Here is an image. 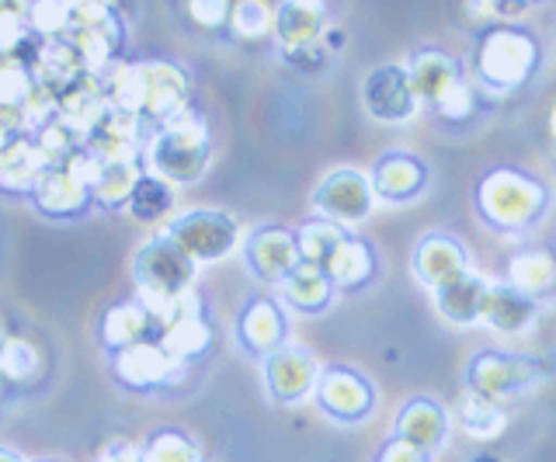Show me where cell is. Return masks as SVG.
<instances>
[{
  "label": "cell",
  "instance_id": "obj_1",
  "mask_svg": "<svg viewBox=\"0 0 556 462\" xmlns=\"http://www.w3.org/2000/svg\"><path fill=\"white\" fill-rule=\"evenodd\" d=\"M101 91L109 98V112L129 115L150 129L191 108V77L170 60L115 63L101 80Z\"/></svg>",
  "mask_w": 556,
  "mask_h": 462
},
{
  "label": "cell",
  "instance_id": "obj_2",
  "mask_svg": "<svg viewBox=\"0 0 556 462\" xmlns=\"http://www.w3.org/2000/svg\"><path fill=\"white\" fill-rule=\"evenodd\" d=\"M477 216L501 236H526L549 213L553 195L543 178L521 167H491L473 188Z\"/></svg>",
  "mask_w": 556,
  "mask_h": 462
},
{
  "label": "cell",
  "instance_id": "obj_3",
  "mask_svg": "<svg viewBox=\"0 0 556 462\" xmlns=\"http://www.w3.org/2000/svg\"><path fill=\"white\" fill-rule=\"evenodd\" d=\"M213 161V136L202 112L185 108L181 115L153 126L147 136L143 164L150 175L167 184H199Z\"/></svg>",
  "mask_w": 556,
  "mask_h": 462
},
{
  "label": "cell",
  "instance_id": "obj_4",
  "mask_svg": "<svg viewBox=\"0 0 556 462\" xmlns=\"http://www.w3.org/2000/svg\"><path fill=\"white\" fill-rule=\"evenodd\" d=\"M543 66V46L535 31L526 25L501 22L480 31L473 49V70L483 91L491 94H511L539 74Z\"/></svg>",
  "mask_w": 556,
  "mask_h": 462
},
{
  "label": "cell",
  "instance_id": "obj_5",
  "mask_svg": "<svg viewBox=\"0 0 556 462\" xmlns=\"http://www.w3.org/2000/svg\"><path fill=\"white\" fill-rule=\"evenodd\" d=\"M195 275H199V265L191 261L178 244L167 241L161 230H156L132 258L136 296L156 317V323L195 288Z\"/></svg>",
  "mask_w": 556,
  "mask_h": 462
},
{
  "label": "cell",
  "instance_id": "obj_6",
  "mask_svg": "<svg viewBox=\"0 0 556 462\" xmlns=\"http://www.w3.org/2000/svg\"><path fill=\"white\" fill-rule=\"evenodd\" d=\"M466 389L480 393V397L504 403L515 400L521 393H529L532 386L543 383L546 365L532 355L521 351H497V348H483L466 362Z\"/></svg>",
  "mask_w": 556,
  "mask_h": 462
},
{
  "label": "cell",
  "instance_id": "obj_7",
  "mask_svg": "<svg viewBox=\"0 0 556 462\" xmlns=\"http://www.w3.org/2000/svg\"><path fill=\"white\" fill-rule=\"evenodd\" d=\"M161 233L178 244L199 268L230 258L240 247V222L223 209H188L181 216H170Z\"/></svg>",
  "mask_w": 556,
  "mask_h": 462
},
{
  "label": "cell",
  "instance_id": "obj_8",
  "mask_svg": "<svg viewBox=\"0 0 556 462\" xmlns=\"http://www.w3.org/2000/svg\"><path fill=\"white\" fill-rule=\"evenodd\" d=\"M313 400L330 421L362 424L376 410V386L369 383V375L352 365H324L317 386H313Z\"/></svg>",
  "mask_w": 556,
  "mask_h": 462
},
{
  "label": "cell",
  "instance_id": "obj_9",
  "mask_svg": "<svg viewBox=\"0 0 556 462\" xmlns=\"http://www.w3.org/2000/svg\"><path fill=\"white\" fill-rule=\"evenodd\" d=\"M376 209V192L365 170L338 167L313 188V213L338 222V227H355L365 222Z\"/></svg>",
  "mask_w": 556,
  "mask_h": 462
},
{
  "label": "cell",
  "instance_id": "obj_10",
  "mask_svg": "<svg viewBox=\"0 0 556 462\" xmlns=\"http://www.w3.org/2000/svg\"><path fill=\"white\" fill-rule=\"evenodd\" d=\"M112 375L129 393H156L181 380L185 362H178L161 341H143V345L122 348L112 355Z\"/></svg>",
  "mask_w": 556,
  "mask_h": 462
},
{
  "label": "cell",
  "instance_id": "obj_11",
  "mask_svg": "<svg viewBox=\"0 0 556 462\" xmlns=\"http://www.w3.org/2000/svg\"><path fill=\"white\" fill-rule=\"evenodd\" d=\"M362 105L382 126H400V123H407V118H414L417 108H421V101H417L407 66L382 63L376 70H369V77L362 84Z\"/></svg>",
  "mask_w": 556,
  "mask_h": 462
},
{
  "label": "cell",
  "instance_id": "obj_12",
  "mask_svg": "<svg viewBox=\"0 0 556 462\" xmlns=\"http://www.w3.org/2000/svg\"><path fill=\"white\" fill-rule=\"evenodd\" d=\"M240 254H243V265L251 268V275L271 288L282 285L289 271L300 265L295 230L278 227V222H265V227L248 233V241L240 244Z\"/></svg>",
  "mask_w": 556,
  "mask_h": 462
},
{
  "label": "cell",
  "instance_id": "obj_13",
  "mask_svg": "<svg viewBox=\"0 0 556 462\" xmlns=\"http://www.w3.org/2000/svg\"><path fill=\"white\" fill-rule=\"evenodd\" d=\"M320 369L324 365L317 362V355H313L309 348L286 341L282 348L265 358L268 397L282 407L303 403L306 397H313V386H317V380H320Z\"/></svg>",
  "mask_w": 556,
  "mask_h": 462
},
{
  "label": "cell",
  "instance_id": "obj_14",
  "mask_svg": "<svg viewBox=\"0 0 556 462\" xmlns=\"http://www.w3.org/2000/svg\"><path fill=\"white\" fill-rule=\"evenodd\" d=\"M233 334H237V345H240L243 355L261 358V362H265L271 351H278L289 341V317H286L282 299L251 296L248 303L240 306Z\"/></svg>",
  "mask_w": 556,
  "mask_h": 462
},
{
  "label": "cell",
  "instance_id": "obj_15",
  "mask_svg": "<svg viewBox=\"0 0 556 462\" xmlns=\"http://www.w3.org/2000/svg\"><path fill=\"white\" fill-rule=\"evenodd\" d=\"M369 181H372V192L379 202L407 205V202H417L428 192L431 167L410 150H387L376 157Z\"/></svg>",
  "mask_w": 556,
  "mask_h": 462
},
{
  "label": "cell",
  "instance_id": "obj_16",
  "mask_svg": "<svg viewBox=\"0 0 556 462\" xmlns=\"http://www.w3.org/2000/svg\"><path fill=\"white\" fill-rule=\"evenodd\" d=\"M156 341L185 365L191 358H202L208 351V345H213V328H208V320L202 313V299L195 288L161 320V337Z\"/></svg>",
  "mask_w": 556,
  "mask_h": 462
},
{
  "label": "cell",
  "instance_id": "obj_17",
  "mask_svg": "<svg viewBox=\"0 0 556 462\" xmlns=\"http://www.w3.org/2000/svg\"><path fill=\"white\" fill-rule=\"evenodd\" d=\"M469 271V254L463 247V241H456L452 233H425L421 241L414 247V275L421 279L431 293L434 288H442L448 282L463 279Z\"/></svg>",
  "mask_w": 556,
  "mask_h": 462
},
{
  "label": "cell",
  "instance_id": "obj_18",
  "mask_svg": "<svg viewBox=\"0 0 556 462\" xmlns=\"http://www.w3.org/2000/svg\"><path fill=\"white\" fill-rule=\"evenodd\" d=\"M393 438H400L421 455H434L448 438V410L431 397H414L400 407L393 421Z\"/></svg>",
  "mask_w": 556,
  "mask_h": 462
},
{
  "label": "cell",
  "instance_id": "obj_19",
  "mask_svg": "<svg viewBox=\"0 0 556 462\" xmlns=\"http://www.w3.org/2000/svg\"><path fill=\"white\" fill-rule=\"evenodd\" d=\"M52 164L42 153V146L35 143L31 132H17L8 140V146L0 150V192L8 195H28L39 188V181L49 175Z\"/></svg>",
  "mask_w": 556,
  "mask_h": 462
},
{
  "label": "cell",
  "instance_id": "obj_20",
  "mask_svg": "<svg viewBox=\"0 0 556 462\" xmlns=\"http://www.w3.org/2000/svg\"><path fill=\"white\" fill-rule=\"evenodd\" d=\"M31 205L49 219H80L94 205V192L80 178L70 175L66 167H52L49 175L39 181V188L31 192Z\"/></svg>",
  "mask_w": 556,
  "mask_h": 462
},
{
  "label": "cell",
  "instance_id": "obj_21",
  "mask_svg": "<svg viewBox=\"0 0 556 462\" xmlns=\"http://www.w3.org/2000/svg\"><path fill=\"white\" fill-rule=\"evenodd\" d=\"M98 337H101V345L115 355L122 348L143 345V341H156L161 337V323H156V317L139 299H126V303H112L109 310L101 313Z\"/></svg>",
  "mask_w": 556,
  "mask_h": 462
},
{
  "label": "cell",
  "instance_id": "obj_22",
  "mask_svg": "<svg viewBox=\"0 0 556 462\" xmlns=\"http://www.w3.org/2000/svg\"><path fill=\"white\" fill-rule=\"evenodd\" d=\"M535 317H539V299L526 296L511 282H491V285H486L480 323H486L491 331H497V334H521V331L532 328Z\"/></svg>",
  "mask_w": 556,
  "mask_h": 462
},
{
  "label": "cell",
  "instance_id": "obj_23",
  "mask_svg": "<svg viewBox=\"0 0 556 462\" xmlns=\"http://www.w3.org/2000/svg\"><path fill=\"white\" fill-rule=\"evenodd\" d=\"M407 74H410V84L417 91V101H421V105H431V108L439 105L442 94L452 88V84L463 80L459 63L439 46H417L407 60Z\"/></svg>",
  "mask_w": 556,
  "mask_h": 462
},
{
  "label": "cell",
  "instance_id": "obj_24",
  "mask_svg": "<svg viewBox=\"0 0 556 462\" xmlns=\"http://www.w3.org/2000/svg\"><path fill=\"white\" fill-rule=\"evenodd\" d=\"M278 296H282V303L289 306V310L317 317V313L330 310V303H334L338 288H334V282H330V275L320 265L300 261L286 275V282L278 285Z\"/></svg>",
  "mask_w": 556,
  "mask_h": 462
},
{
  "label": "cell",
  "instance_id": "obj_25",
  "mask_svg": "<svg viewBox=\"0 0 556 462\" xmlns=\"http://www.w3.org/2000/svg\"><path fill=\"white\" fill-rule=\"evenodd\" d=\"M327 275L330 282H334L338 293H358V288H365L379 271V258L369 241H362V236L348 233L344 244L338 247L334 258L327 261Z\"/></svg>",
  "mask_w": 556,
  "mask_h": 462
},
{
  "label": "cell",
  "instance_id": "obj_26",
  "mask_svg": "<svg viewBox=\"0 0 556 462\" xmlns=\"http://www.w3.org/2000/svg\"><path fill=\"white\" fill-rule=\"evenodd\" d=\"M508 282L532 299L556 296V254L553 247H521L508 261Z\"/></svg>",
  "mask_w": 556,
  "mask_h": 462
},
{
  "label": "cell",
  "instance_id": "obj_27",
  "mask_svg": "<svg viewBox=\"0 0 556 462\" xmlns=\"http://www.w3.org/2000/svg\"><path fill=\"white\" fill-rule=\"evenodd\" d=\"M486 285H491V282H486L483 275H473V271H466L463 279L448 282L442 288H434V310H439L448 323H459V328L480 323Z\"/></svg>",
  "mask_w": 556,
  "mask_h": 462
},
{
  "label": "cell",
  "instance_id": "obj_28",
  "mask_svg": "<svg viewBox=\"0 0 556 462\" xmlns=\"http://www.w3.org/2000/svg\"><path fill=\"white\" fill-rule=\"evenodd\" d=\"M275 39L282 49H300V46H313L324 39L327 31V22L320 11H309V8H300L292 4V0H282V4L275 8Z\"/></svg>",
  "mask_w": 556,
  "mask_h": 462
},
{
  "label": "cell",
  "instance_id": "obj_29",
  "mask_svg": "<svg viewBox=\"0 0 556 462\" xmlns=\"http://www.w3.org/2000/svg\"><path fill=\"white\" fill-rule=\"evenodd\" d=\"M143 170H147L143 161H115V164H104L98 181H94V205H98V209H109V213L126 209L136 181L143 178Z\"/></svg>",
  "mask_w": 556,
  "mask_h": 462
},
{
  "label": "cell",
  "instance_id": "obj_30",
  "mask_svg": "<svg viewBox=\"0 0 556 462\" xmlns=\"http://www.w3.org/2000/svg\"><path fill=\"white\" fill-rule=\"evenodd\" d=\"M126 213L143 222V227H153V222H167V216L174 213V184H167L164 178L143 170V178L136 181Z\"/></svg>",
  "mask_w": 556,
  "mask_h": 462
},
{
  "label": "cell",
  "instance_id": "obj_31",
  "mask_svg": "<svg viewBox=\"0 0 556 462\" xmlns=\"http://www.w3.org/2000/svg\"><path fill=\"white\" fill-rule=\"evenodd\" d=\"M348 236V227H338V222H330L324 216H313L306 222L295 227V244H300V261H309V265H320L327 268V261L334 258L338 247L344 244Z\"/></svg>",
  "mask_w": 556,
  "mask_h": 462
},
{
  "label": "cell",
  "instance_id": "obj_32",
  "mask_svg": "<svg viewBox=\"0 0 556 462\" xmlns=\"http://www.w3.org/2000/svg\"><path fill=\"white\" fill-rule=\"evenodd\" d=\"M459 427H463V435H469L473 441H491V438L504 435L508 414H504L501 403L480 397L473 389H466V397L459 400Z\"/></svg>",
  "mask_w": 556,
  "mask_h": 462
},
{
  "label": "cell",
  "instance_id": "obj_33",
  "mask_svg": "<svg viewBox=\"0 0 556 462\" xmlns=\"http://www.w3.org/2000/svg\"><path fill=\"white\" fill-rule=\"evenodd\" d=\"M147 462H205L202 445L181 427H161L143 441Z\"/></svg>",
  "mask_w": 556,
  "mask_h": 462
},
{
  "label": "cell",
  "instance_id": "obj_34",
  "mask_svg": "<svg viewBox=\"0 0 556 462\" xmlns=\"http://www.w3.org/2000/svg\"><path fill=\"white\" fill-rule=\"evenodd\" d=\"M42 355L39 348L25 337H8L0 341V372H4V383H31L39 375Z\"/></svg>",
  "mask_w": 556,
  "mask_h": 462
},
{
  "label": "cell",
  "instance_id": "obj_35",
  "mask_svg": "<svg viewBox=\"0 0 556 462\" xmlns=\"http://www.w3.org/2000/svg\"><path fill=\"white\" fill-rule=\"evenodd\" d=\"M275 28V11L265 4V0H233L230 11V31L243 42L265 39Z\"/></svg>",
  "mask_w": 556,
  "mask_h": 462
},
{
  "label": "cell",
  "instance_id": "obj_36",
  "mask_svg": "<svg viewBox=\"0 0 556 462\" xmlns=\"http://www.w3.org/2000/svg\"><path fill=\"white\" fill-rule=\"evenodd\" d=\"M28 4L31 0H0V60L14 56V49L28 39Z\"/></svg>",
  "mask_w": 556,
  "mask_h": 462
},
{
  "label": "cell",
  "instance_id": "obj_37",
  "mask_svg": "<svg viewBox=\"0 0 556 462\" xmlns=\"http://www.w3.org/2000/svg\"><path fill=\"white\" fill-rule=\"evenodd\" d=\"M434 112H439V118L442 123H448V126H466L469 118H473L477 112H480V105H477V91L469 88L466 80H456L452 88L442 94V101L434 105Z\"/></svg>",
  "mask_w": 556,
  "mask_h": 462
},
{
  "label": "cell",
  "instance_id": "obj_38",
  "mask_svg": "<svg viewBox=\"0 0 556 462\" xmlns=\"http://www.w3.org/2000/svg\"><path fill=\"white\" fill-rule=\"evenodd\" d=\"M185 11H188V18L195 22L199 28H205V31H219L223 25H230V11H233V4H230V0H188Z\"/></svg>",
  "mask_w": 556,
  "mask_h": 462
},
{
  "label": "cell",
  "instance_id": "obj_39",
  "mask_svg": "<svg viewBox=\"0 0 556 462\" xmlns=\"http://www.w3.org/2000/svg\"><path fill=\"white\" fill-rule=\"evenodd\" d=\"M282 60L292 66L295 74L317 77V74L327 70L330 53H327V46H324V42H313V46H300V49H282Z\"/></svg>",
  "mask_w": 556,
  "mask_h": 462
},
{
  "label": "cell",
  "instance_id": "obj_40",
  "mask_svg": "<svg viewBox=\"0 0 556 462\" xmlns=\"http://www.w3.org/2000/svg\"><path fill=\"white\" fill-rule=\"evenodd\" d=\"M98 462H147V455H143V445H136L129 438H115L101 449Z\"/></svg>",
  "mask_w": 556,
  "mask_h": 462
},
{
  "label": "cell",
  "instance_id": "obj_41",
  "mask_svg": "<svg viewBox=\"0 0 556 462\" xmlns=\"http://www.w3.org/2000/svg\"><path fill=\"white\" fill-rule=\"evenodd\" d=\"M372 462H428V455H421L417 449H410V445H404L400 438H387Z\"/></svg>",
  "mask_w": 556,
  "mask_h": 462
},
{
  "label": "cell",
  "instance_id": "obj_42",
  "mask_svg": "<svg viewBox=\"0 0 556 462\" xmlns=\"http://www.w3.org/2000/svg\"><path fill=\"white\" fill-rule=\"evenodd\" d=\"M535 4H543V0H497V8H501V14H504V22H508V18H518L521 11H529V8H535Z\"/></svg>",
  "mask_w": 556,
  "mask_h": 462
},
{
  "label": "cell",
  "instance_id": "obj_43",
  "mask_svg": "<svg viewBox=\"0 0 556 462\" xmlns=\"http://www.w3.org/2000/svg\"><path fill=\"white\" fill-rule=\"evenodd\" d=\"M292 4H300V8H309V11L327 14V0H292Z\"/></svg>",
  "mask_w": 556,
  "mask_h": 462
},
{
  "label": "cell",
  "instance_id": "obj_44",
  "mask_svg": "<svg viewBox=\"0 0 556 462\" xmlns=\"http://www.w3.org/2000/svg\"><path fill=\"white\" fill-rule=\"evenodd\" d=\"M0 462H28L25 455H17L14 449H0Z\"/></svg>",
  "mask_w": 556,
  "mask_h": 462
},
{
  "label": "cell",
  "instance_id": "obj_45",
  "mask_svg": "<svg viewBox=\"0 0 556 462\" xmlns=\"http://www.w3.org/2000/svg\"><path fill=\"white\" fill-rule=\"evenodd\" d=\"M549 136H553V140H556V105L549 108Z\"/></svg>",
  "mask_w": 556,
  "mask_h": 462
},
{
  "label": "cell",
  "instance_id": "obj_46",
  "mask_svg": "<svg viewBox=\"0 0 556 462\" xmlns=\"http://www.w3.org/2000/svg\"><path fill=\"white\" fill-rule=\"evenodd\" d=\"M473 462H501V459L491 455V452H483V455H473Z\"/></svg>",
  "mask_w": 556,
  "mask_h": 462
},
{
  "label": "cell",
  "instance_id": "obj_47",
  "mask_svg": "<svg viewBox=\"0 0 556 462\" xmlns=\"http://www.w3.org/2000/svg\"><path fill=\"white\" fill-rule=\"evenodd\" d=\"M0 386H4V372H0Z\"/></svg>",
  "mask_w": 556,
  "mask_h": 462
},
{
  "label": "cell",
  "instance_id": "obj_48",
  "mask_svg": "<svg viewBox=\"0 0 556 462\" xmlns=\"http://www.w3.org/2000/svg\"><path fill=\"white\" fill-rule=\"evenodd\" d=\"M0 341H4V328H0Z\"/></svg>",
  "mask_w": 556,
  "mask_h": 462
}]
</instances>
